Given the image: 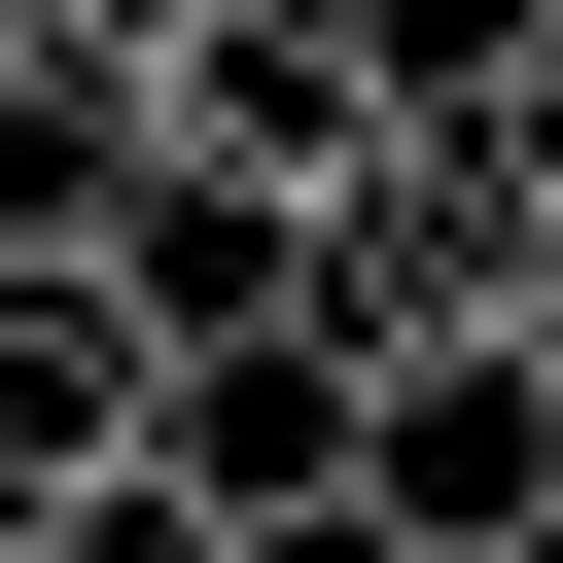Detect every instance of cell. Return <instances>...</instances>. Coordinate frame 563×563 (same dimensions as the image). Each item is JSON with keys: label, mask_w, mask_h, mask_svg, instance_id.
Instances as JSON below:
<instances>
[{"label": "cell", "mask_w": 563, "mask_h": 563, "mask_svg": "<svg viewBox=\"0 0 563 563\" xmlns=\"http://www.w3.org/2000/svg\"><path fill=\"white\" fill-rule=\"evenodd\" d=\"M317 317H352V352H493V317H563V176L422 70V106L317 176Z\"/></svg>", "instance_id": "6da1fadb"}, {"label": "cell", "mask_w": 563, "mask_h": 563, "mask_svg": "<svg viewBox=\"0 0 563 563\" xmlns=\"http://www.w3.org/2000/svg\"><path fill=\"white\" fill-rule=\"evenodd\" d=\"M141 457H176L246 563H317L352 457H387V352H352V317H211V352H141Z\"/></svg>", "instance_id": "7a4b0ae2"}, {"label": "cell", "mask_w": 563, "mask_h": 563, "mask_svg": "<svg viewBox=\"0 0 563 563\" xmlns=\"http://www.w3.org/2000/svg\"><path fill=\"white\" fill-rule=\"evenodd\" d=\"M387 106H422V35H387V0H176V70H141V141H176V176H246V211H317Z\"/></svg>", "instance_id": "3957f363"}, {"label": "cell", "mask_w": 563, "mask_h": 563, "mask_svg": "<svg viewBox=\"0 0 563 563\" xmlns=\"http://www.w3.org/2000/svg\"><path fill=\"white\" fill-rule=\"evenodd\" d=\"M352 528H387V563H563V317H493V352H387V457H352Z\"/></svg>", "instance_id": "277c9868"}, {"label": "cell", "mask_w": 563, "mask_h": 563, "mask_svg": "<svg viewBox=\"0 0 563 563\" xmlns=\"http://www.w3.org/2000/svg\"><path fill=\"white\" fill-rule=\"evenodd\" d=\"M106 457H141V317H106V282H0V563H35Z\"/></svg>", "instance_id": "5b68a950"}, {"label": "cell", "mask_w": 563, "mask_h": 563, "mask_svg": "<svg viewBox=\"0 0 563 563\" xmlns=\"http://www.w3.org/2000/svg\"><path fill=\"white\" fill-rule=\"evenodd\" d=\"M141 176H176V141H141V70H0V282H106V246H141Z\"/></svg>", "instance_id": "8992f818"}, {"label": "cell", "mask_w": 563, "mask_h": 563, "mask_svg": "<svg viewBox=\"0 0 563 563\" xmlns=\"http://www.w3.org/2000/svg\"><path fill=\"white\" fill-rule=\"evenodd\" d=\"M35 563H246V528H211V493H176V457H106V493H70V528H35Z\"/></svg>", "instance_id": "52a82bcc"}, {"label": "cell", "mask_w": 563, "mask_h": 563, "mask_svg": "<svg viewBox=\"0 0 563 563\" xmlns=\"http://www.w3.org/2000/svg\"><path fill=\"white\" fill-rule=\"evenodd\" d=\"M457 106H493V141L563 176V0H493V35H457Z\"/></svg>", "instance_id": "ba28073f"}, {"label": "cell", "mask_w": 563, "mask_h": 563, "mask_svg": "<svg viewBox=\"0 0 563 563\" xmlns=\"http://www.w3.org/2000/svg\"><path fill=\"white\" fill-rule=\"evenodd\" d=\"M0 35H35V70H176V0H0Z\"/></svg>", "instance_id": "9c48e42d"}, {"label": "cell", "mask_w": 563, "mask_h": 563, "mask_svg": "<svg viewBox=\"0 0 563 563\" xmlns=\"http://www.w3.org/2000/svg\"><path fill=\"white\" fill-rule=\"evenodd\" d=\"M0 70H35V35H0Z\"/></svg>", "instance_id": "30bf717a"}]
</instances>
